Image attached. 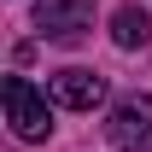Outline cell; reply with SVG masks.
Returning a JSON list of instances; mask_svg holds the SVG:
<instances>
[{"instance_id": "6da1fadb", "label": "cell", "mask_w": 152, "mask_h": 152, "mask_svg": "<svg viewBox=\"0 0 152 152\" xmlns=\"http://www.w3.org/2000/svg\"><path fill=\"white\" fill-rule=\"evenodd\" d=\"M0 99H6V123H12L18 140H47L53 134V105H47V94L29 76H6L0 82Z\"/></svg>"}, {"instance_id": "7a4b0ae2", "label": "cell", "mask_w": 152, "mask_h": 152, "mask_svg": "<svg viewBox=\"0 0 152 152\" xmlns=\"http://www.w3.org/2000/svg\"><path fill=\"white\" fill-rule=\"evenodd\" d=\"M111 152H152V94H123L105 123Z\"/></svg>"}, {"instance_id": "3957f363", "label": "cell", "mask_w": 152, "mask_h": 152, "mask_svg": "<svg viewBox=\"0 0 152 152\" xmlns=\"http://www.w3.org/2000/svg\"><path fill=\"white\" fill-rule=\"evenodd\" d=\"M94 23V0H35V29L47 41H76Z\"/></svg>"}, {"instance_id": "277c9868", "label": "cell", "mask_w": 152, "mask_h": 152, "mask_svg": "<svg viewBox=\"0 0 152 152\" xmlns=\"http://www.w3.org/2000/svg\"><path fill=\"white\" fill-rule=\"evenodd\" d=\"M47 94H53V105H64V111H94L99 99H105V76L94 70H58L53 82H47Z\"/></svg>"}, {"instance_id": "5b68a950", "label": "cell", "mask_w": 152, "mask_h": 152, "mask_svg": "<svg viewBox=\"0 0 152 152\" xmlns=\"http://www.w3.org/2000/svg\"><path fill=\"white\" fill-rule=\"evenodd\" d=\"M111 41L117 47H146L152 41V18L140 12V6H123V12L111 18Z\"/></svg>"}]
</instances>
